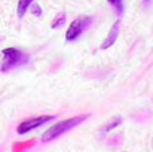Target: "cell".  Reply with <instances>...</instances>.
Listing matches in <instances>:
<instances>
[{"instance_id": "cell-1", "label": "cell", "mask_w": 153, "mask_h": 152, "mask_svg": "<svg viewBox=\"0 0 153 152\" xmlns=\"http://www.w3.org/2000/svg\"><path fill=\"white\" fill-rule=\"evenodd\" d=\"M88 118H89V115H88V113H83V115H77V116H73V118H68V119H64V121H61V122L53 124V125H51V127L42 134V142H43V143H48V142H51L53 139L59 137L61 134L70 131L71 128H74L76 125L82 124V122L86 121Z\"/></svg>"}, {"instance_id": "cell-2", "label": "cell", "mask_w": 153, "mask_h": 152, "mask_svg": "<svg viewBox=\"0 0 153 152\" xmlns=\"http://www.w3.org/2000/svg\"><path fill=\"white\" fill-rule=\"evenodd\" d=\"M30 60V55L16 49V48H4L1 51V61H0V72L6 73L18 66L27 64Z\"/></svg>"}, {"instance_id": "cell-3", "label": "cell", "mask_w": 153, "mask_h": 152, "mask_svg": "<svg viewBox=\"0 0 153 152\" xmlns=\"http://www.w3.org/2000/svg\"><path fill=\"white\" fill-rule=\"evenodd\" d=\"M91 22H92V18H91V16H79V18L73 19V21L70 22L67 31H65V40H67V42L76 40V39L89 27Z\"/></svg>"}, {"instance_id": "cell-4", "label": "cell", "mask_w": 153, "mask_h": 152, "mask_svg": "<svg viewBox=\"0 0 153 152\" xmlns=\"http://www.w3.org/2000/svg\"><path fill=\"white\" fill-rule=\"evenodd\" d=\"M53 118H55L53 115H42V116H34V118L25 119L16 127V133L18 134H27L28 131H31V130H34V128H37V127L52 121Z\"/></svg>"}, {"instance_id": "cell-5", "label": "cell", "mask_w": 153, "mask_h": 152, "mask_svg": "<svg viewBox=\"0 0 153 152\" xmlns=\"http://www.w3.org/2000/svg\"><path fill=\"white\" fill-rule=\"evenodd\" d=\"M119 30H120V21H116V22L113 24V27L110 28L107 37L102 40L101 46H100L101 49H108L110 46H113V43L116 42V39H117V36H119Z\"/></svg>"}, {"instance_id": "cell-6", "label": "cell", "mask_w": 153, "mask_h": 152, "mask_svg": "<svg viewBox=\"0 0 153 152\" xmlns=\"http://www.w3.org/2000/svg\"><path fill=\"white\" fill-rule=\"evenodd\" d=\"M34 0H18V7H16V15L19 16V18H22L24 15H25V12H27V9L31 6V3H33Z\"/></svg>"}, {"instance_id": "cell-7", "label": "cell", "mask_w": 153, "mask_h": 152, "mask_svg": "<svg viewBox=\"0 0 153 152\" xmlns=\"http://www.w3.org/2000/svg\"><path fill=\"white\" fill-rule=\"evenodd\" d=\"M65 21H67L65 13H64V12H61V13H58V15H56V16L52 19L51 27H52V28H61V27L65 24Z\"/></svg>"}, {"instance_id": "cell-8", "label": "cell", "mask_w": 153, "mask_h": 152, "mask_svg": "<svg viewBox=\"0 0 153 152\" xmlns=\"http://www.w3.org/2000/svg\"><path fill=\"white\" fill-rule=\"evenodd\" d=\"M120 122H122V118H120V116H114V118H113V119H111L108 124H105V125H104L102 131H104V133H108L110 130H113L114 127H117Z\"/></svg>"}, {"instance_id": "cell-9", "label": "cell", "mask_w": 153, "mask_h": 152, "mask_svg": "<svg viewBox=\"0 0 153 152\" xmlns=\"http://www.w3.org/2000/svg\"><path fill=\"white\" fill-rule=\"evenodd\" d=\"M107 1L113 6V9H114V12L117 15H122L123 13V1L122 0H107Z\"/></svg>"}, {"instance_id": "cell-10", "label": "cell", "mask_w": 153, "mask_h": 152, "mask_svg": "<svg viewBox=\"0 0 153 152\" xmlns=\"http://www.w3.org/2000/svg\"><path fill=\"white\" fill-rule=\"evenodd\" d=\"M31 13H33L34 16H40V15H42V9H40V6L36 4V3H33V6H31Z\"/></svg>"}, {"instance_id": "cell-11", "label": "cell", "mask_w": 153, "mask_h": 152, "mask_svg": "<svg viewBox=\"0 0 153 152\" xmlns=\"http://www.w3.org/2000/svg\"><path fill=\"white\" fill-rule=\"evenodd\" d=\"M143 3H144V6H149L152 3V0H143Z\"/></svg>"}]
</instances>
